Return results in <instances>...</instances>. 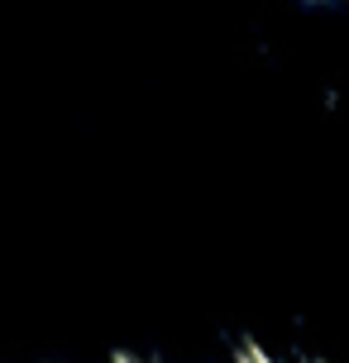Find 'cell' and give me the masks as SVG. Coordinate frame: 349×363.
<instances>
[{
	"mask_svg": "<svg viewBox=\"0 0 349 363\" xmlns=\"http://www.w3.org/2000/svg\"><path fill=\"white\" fill-rule=\"evenodd\" d=\"M316 5H331V10H345L349 15V0H316Z\"/></svg>",
	"mask_w": 349,
	"mask_h": 363,
	"instance_id": "7a4b0ae2",
	"label": "cell"
},
{
	"mask_svg": "<svg viewBox=\"0 0 349 363\" xmlns=\"http://www.w3.org/2000/svg\"><path fill=\"white\" fill-rule=\"evenodd\" d=\"M115 363H148V359H115ZM182 363H326V359H311V354H282V349H258V345H244V349H225V354H206V359H182Z\"/></svg>",
	"mask_w": 349,
	"mask_h": 363,
	"instance_id": "6da1fadb",
	"label": "cell"
}]
</instances>
